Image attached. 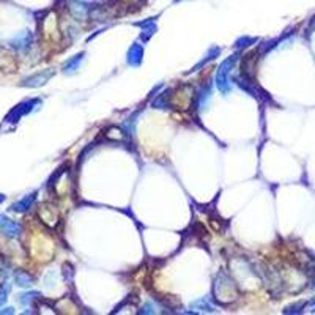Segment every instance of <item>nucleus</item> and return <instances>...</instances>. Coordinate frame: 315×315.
I'll return each mask as SVG.
<instances>
[{"label": "nucleus", "mask_w": 315, "mask_h": 315, "mask_svg": "<svg viewBox=\"0 0 315 315\" xmlns=\"http://www.w3.org/2000/svg\"><path fill=\"white\" fill-rule=\"evenodd\" d=\"M0 230L10 238H16L21 234V226L15 221H10L5 216H0Z\"/></svg>", "instance_id": "obj_1"}, {"label": "nucleus", "mask_w": 315, "mask_h": 315, "mask_svg": "<svg viewBox=\"0 0 315 315\" xmlns=\"http://www.w3.org/2000/svg\"><path fill=\"white\" fill-rule=\"evenodd\" d=\"M33 103H24V104H21V106H18L15 111H13L8 117H7V120L8 121H18V118L19 117H22L24 114H27L30 111V106H32Z\"/></svg>", "instance_id": "obj_2"}, {"label": "nucleus", "mask_w": 315, "mask_h": 315, "mask_svg": "<svg viewBox=\"0 0 315 315\" xmlns=\"http://www.w3.org/2000/svg\"><path fill=\"white\" fill-rule=\"evenodd\" d=\"M33 200H35V196H27L25 199H22L18 203H15V210L16 211H25L33 203Z\"/></svg>", "instance_id": "obj_3"}, {"label": "nucleus", "mask_w": 315, "mask_h": 315, "mask_svg": "<svg viewBox=\"0 0 315 315\" xmlns=\"http://www.w3.org/2000/svg\"><path fill=\"white\" fill-rule=\"evenodd\" d=\"M29 43H30V35L29 33H22L19 38L15 39V48L22 49V48H27V44H29Z\"/></svg>", "instance_id": "obj_4"}, {"label": "nucleus", "mask_w": 315, "mask_h": 315, "mask_svg": "<svg viewBox=\"0 0 315 315\" xmlns=\"http://www.w3.org/2000/svg\"><path fill=\"white\" fill-rule=\"evenodd\" d=\"M16 282L19 284V285H30V282H32V279L27 276V275H18L16 276Z\"/></svg>", "instance_id": "obj_5"}, {"label": "nucleus", "mask_w": 315, "mask_h": 315, "mask_svg": "<svg viewBox=\"0 0 315 315\" xmlns=\"http://www.w3.org/2000/svg\"><path fill=\"white\" fill-rule=\"evenodd\" d=\"M7 293H8V287L5 285V287H2V289H0V306H2L5 301H7Z\"/></svg>", "instance_id": "obj_6"}, {"label": "nucleus", "mask_w": 315, "mask_h": 315, "mask_svg": "<svg viewBox=\"0 0 315 315\" xmlns=\"http://www.w3.org/2000/svg\"><path fill=\"white\" fill-rule=\"evenodd\" d=\"M0 202H4V196H0Z\"/></svg>", "instance_id": "obj_7"}]
</instances>
